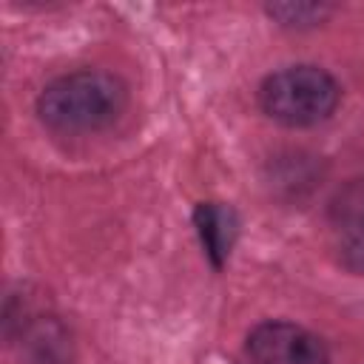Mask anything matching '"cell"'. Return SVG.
Masks as SVG:
<instances>
[{"label":"cell","instance_id":"3","mask_svg":"<svg viewBox=\"0 0 364 364\" xmlns=\"http://www.w3.org/2000/svg\"><path fill=\"white\" fill-rule=\"evenodd\" d=\"M253 364H330L324 341L293 321H262L247 336Z\"/></svg>","mask_w":364,"mask_h":364},{"label":"cell","instance_id":"1","mask_svg":"<svg viewBox=\"0 0 364 364\" xmlns=\"http://www.w3.org/2000/svg\"><path fill=\"white\" fill-rule=\"evenodd\" d=\"M128 102L119 77L100 68H82L48 82L37 100L40 119L60 134H88L111 125Z\"/></svg>","mask_w":364,"mask_h":364},{"label":"cell","instance_id":"7","mask_svg":"<svg viewBox=\"0 0 364 364\" xmlns=\"http://www.w3.org/2000/svg\"><path fill=\"white\" fill-rule=\"evenodd\" d=\"M341 262L353 273L364 276V230L344 233V239H341Z\"/></svg>","mask_w":364,"mask_h":364},{"label":"cell","instance_id":"5","mask_svg":"<svg viewBox=\"0 0 364 364\" xmlns=\"http://www.w3.org/2000/svg\"><path fill=\"white\" fill-rule=\"evenodd\" d=\"M330 219L341 228V233L364 230V176L341 185L330 202Z\"/></svg>","mask_w":364,"mask_h":364},{"label":"cell","instance_id":"6","mask_svg":"<svg viewBox=\"0 0 364 364\" xmlns=\"http://www.w3.org/2000/svg\"><path fill=\"white\" fill-rule=\"evenodd\" d=\"M267 14L273 20H279L282 26L307 28V26L321 23L330 14V6H321V3H273V6H267Z\"/></svg>","mask_w":364,"mask_h":364},{"label":"cell","instance_id":"4","mask_svg":"<svg viewBox=\"0 0 364 364\" xmlns=\"http://www.w3.org/2000/svg\"><path fill=\"white\" fill-rule=\"evenodd\" d=\"M199 239L205 245V253L210 256V262L216 267H222V262L228 259L233 239H236V216L230 208L219 205V202H202L193 213Z\"/></svg>","mask_w":364,"mask_h":364},{"label":"cell","instance_id":"2","mask_svg":"<svg viewBox=\"0 0 364 364\" xmlns=\"http://www.w3.org/2000/svg\"><path fill=\"white\" fill-rule=\"evenodd\" d=\"M341 100L338 82L318 65H290L270 74L259 88L262 111L290 128L327 119Z\"/></svg>","mask_w":364,"mask_h":364}]
</instances>
